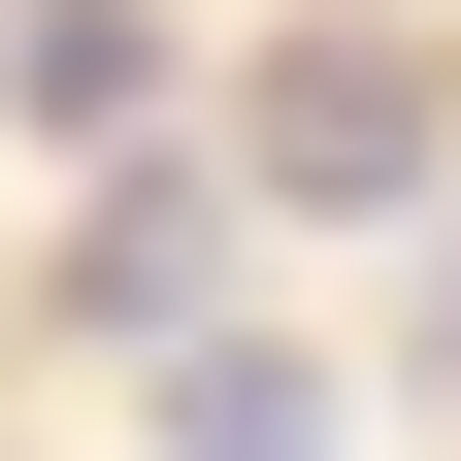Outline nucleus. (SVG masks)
Here are the masks:
<instances>
[{"mask_svg": "<svg viewBox=\"0 0 461 461\" xmlns=\"http://www.w3.org/2000/svg\"><path fill=\"white\" fill-rule=\"evenodd\" d=\"M230 165H264V198H330V230H395V198H429V165H461V99L395 67V33H297V67L230 99Z\"/></svg>", "mask_w": 461, "mask_h": 461, "instance_id": "1", "label": "nucleus"}, {"mask_svg": "<svg viewBox=\"0 0 461 461\" xmlns=\"http://www.w3.org/2000/svg\"><path fill=\"white\" fill-rule=\"evenodd\" d=\"M330 429H363V395L264 363V330H198V363H165V461H330Z\"/></svg>", "mask_w": 461, "mask_h": 461, "instance_id": "2", "label": "nucleus"}, {"mask_svg": "<svg viewBox=\"0 0 461 461\" xmlns=\"http://www.w3.org/2000/svg\"><path fill=\"white\" fill-rule=\"evenodd\" d=\"M429 363H461V264H429Z\"/></svg>", "mask_w": 461, "mask_h": 461, "instance_id": "3", "label": "nucleus"}]
</instances>
